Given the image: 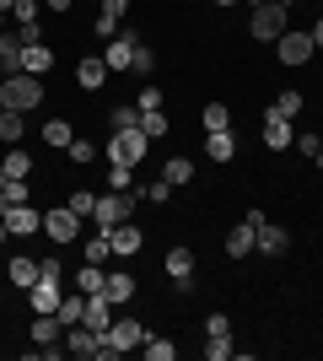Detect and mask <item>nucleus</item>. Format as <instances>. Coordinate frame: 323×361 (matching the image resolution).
Listing matches in <instances>:
<instances>
[{"label": "nucleus", "mask_w": 323, "mask_h": 361, "mask_svg": "<svg viewBox=\"0 0 323 361\" xmlns=\"http://www.w3.org/2000/svg\"><path fill=\"white\" fill-rule=\"evenodd\" d=\"M22 32H0V71L11 75V71H22Z\"/></svg>", "instance_id": "dca6fc26"}, {"label": "nucleus", "mask_w": 323, "mask_h": 361, "mask_svg": "<svg viewBox=\"0 0 323 361\" xmlns=\"http://www.w3.org/2000/svg\"><path fill=\"white\" fill-rule=\"evenodd\" d=\"M49 11H70V6H76V0H44Z\"/></svg>", "instance_id": "09e8293b"}, {"label": "nucleus", "mask_w": 323, "mask_h": 361, "mask_svg": "<svg viewBox=\"0 0 323 361\" xmlns=\"http://www.w3.org/2000/svg\"><path fill=\"white\" fill-rule=\"evenodd\" d=\"M76 81H81L87 92H92V87H103V81H108V65H103V54H92V60H81V65H76Z\"/></svg>", "instance_id": "412c9836"}, {"label": "nucleus", "mask_w": 323, "mask_h": 361, "mask_svg": "<svg viewBox=\"0 0 323 361\" xmlns=\"http://www.w3.org/2000/svg\"><path fill=\"white\" fill-rule=\"evenodd\" d=\"M286 6H280V0H264V6H253V16H248V32H253V38H264V44H275L280 32L291 27V22H286Z\"/></svg>", "instance_id": "39448f33"}, {"label": "nucleus", "mask_w": 323, "mask_h": 361, "mask_svg": "<svg viewBox=\"0 0 323 361\" xmlns=\"http://www.w3.org/2000/svg\"><path fill=\"white\" fill-rule=\"evenodd\" d=\"M135 108H162V87H140Z\"/></svg>", "instance_id": "a18cd8bd"}, {"label": "nucleus", "mask_w": 323, "mask_h": 361, "mask_svg": "<svg viewBox=\"0 0 323 361\" xmlns=\"http://www.w3.org/2000/svg\"><path fill=\"white\" fill-rule=\"evenodd\" d=\"M312 44H318V54H323V16H318V27H312Z\"/></svg>", "instance_id": "8fccbe9b"}, {"label": "nucleus", "mask_w": 323, "mask_h": 361, "mask_svg": "<svg viewBox=\"0 0 323 361\" xmlns=\"http://www.w3.org/2000/svg\"><path fill=\"white\" fill-rule=\"evenodd\" d=\"M81 307H87V297H81V291H70V297H60V307H54V318H60L65 329H76V324H81Z\"/></svg>", "instance_id": "4be33fe9"}, {"label": "nucleus", "mask_w": 323, "mask_h": 361, "mask_svg": "<svg viewBox=\"0 0 323 361\" xmlns=\"http://www.w3.org/2000/svg\"><path fill=\"white\" fill-rule=\"evenodd\" d=\"M124 11H129V0H103V11H97V16H108V22H119Z\"/></svg>", "instance_id": "de8ad7c7"}, {"label": "nucleus", "mask_w": 323, "mask_h": 361, "mask_svg": "<svg viewBox=\"0 0 323 361\" xmlns=\"http://www.w3.org/2000/svg\"><path fill=\"white\" fill-rule=\"evenodd\" d=\"M113 173H108V189H135V167L129 162H108Z\"/></svg>", "instance_id": "72a5a7b5"}, {"label": "nucleus", "mask_w": 323, "mask_h": 361, "mask_svg": "<svg viewBox=\"0 0 323 361\" xmlns=\"http://www.w3.org/2000/svg\"><path fill=\"white\" fill-rule=\"evenodd\" d=\"M38 226H44V216L32 211L27 200H22V205H6V232H11V238H32Z\"/></svg>", "instance_id": "9d476101"}, {"label": "nucleus", "mask_w": 323, "mask_h": 361, "mask_svg": "<svg viewBox=\"0 0 323 361\" xmlns=\"http://www.w3.org/2000/svg\"><path fill=\"white\" fill-rule=\"evenodd\" d=\"M205 157H210V162H232V157H237L232 130H205Z\"/></svg>", "instance_id": "f8f14e48"}, {"label": "nucleus", "mask_w": 323, "mask_h": 361, "mask_svg": "<svg viewBox=\"0 0 323 361\" xmlns=\"http://www.w3.org/2000/svg\"><path fill=\"white\" fill-rule=\"evenodd\" d=\"M108 243H113V259H129V254H140L146 232L135 221H119V226H108Z\"/></svg>", "instance_id": "9b49d317"}, {"label": "nucleus", "mask_w": 323, "mask_h": 361, "mask_svg": "<svg viewBox=\"0 0 323 361\" xmlns=\"http://www.w3.org/2000/svg\"><path fill=\"white\" fill-rule=\"evenodd\" d=\"M140 350H146V361H172V356H178V345L162 340V334H146V345H140Z\"/></svg>", "instance_id": "cd10ccee"}, {"label": "nucleus", "mask_w": 323, "mask_h": 361, "mask_svg": "<svg viewBox=\"0 0 323 361\" xmlns=\"http://www.w3.org/2000/svg\"><path fill=\"white\" fill-rule=\"evenodd\" d=\"M135 200H140V189H108V195H97V205H92V221L103 226H119V221H129L135 216Z\"/></svg>", "instance_id": "7ed1b4c3"}, {"label": "nucleus", "mask_w": 323, "mask_h": 361, "mask_svg": "<svg viewBox=\"0 0 323 361\" xmlns=\"http://www.w3.org/2000/svg\"><path fill=\"white\" fill-rule=\"evenodd\" d=\"M135 44H140V32H119V38H108V44H103V65H108V71H129Z\"/></svg>", "instance_id": "0eeeda50"}, {"label": "nucleus", "mask_w": 323, "mask_h": 361, "mask_svg": "<svg viewBox=\"0 0 323 361\" xmlns=\"http://www.w3.org/2000/svg\"><path fill=\"white\" fill-rule=\"evenodd\" d=\"M227 124H232L227 103H205V130H227Z\"/></svg>", "instance_id": "e433bc0d"}, {"label": "nucleus", "mask_w": 323, "mask_h": 361, "mask_svg": "<svg viewBox=\"0 0 323 361\" xmlns=\"http://www.w3.org/2000/svg\"><path fill=\"white\" fill-rule=\"evenodd\" d=\"M44 232H49L54 243H76V232H81V216L70 211V205H60V211H49V216H44Z\"/></svg>", "instance_id": "1a4fd4ad"}, {"label": "nucleus", "mask_w": 323, "mask_h": 361, "mask_svg": "<svg viewBox=\"0 0 323 361\" xmlns=\"http://www.w3.org/2000/svg\"><path fill=\"white\" fill-rule=\"evenodd\" d=\"M113 130H140V108L135 103H119V108H113Z\"/></svg>", "instance_id": "f704fd0d"}, {"label": "nucleus", "mask_w": 323, "mask_h": 361, "mask_svg": "<svg viewBox=\"0 0 323 361\" xmlns=\"http://www.w3.org/2000/svg\"><path fill=\"white\" fill-rule=\"evenodd\" d=\"M286 243H291V238H286L280 226H270V221L253 232V248H259V254H286Z\"/></svg>", "instance_id": "a211bd4d"}, {"label": "nucleus", "mask_w": 323, "mask_h": 361, "mask_svg": "<svg viewBox=\"0 0 323 361\" xmlns=\"http://www.w3.org/2000/svg\"><path fill=\"white\" fill-rule=\"evenodd\" d=\"M108 259H113V243H108V232H97L87 243V264H108Z\"/></svg>", "instance_id": "2f4dec72"}, {"label": "nucleus", "mask_w": 323, "mask_h": 361, "mask_svg": "<svg viewBox=\"0 0 323 361\" xmlns=\"http://www.w3.org/2000/svg\"><path fill=\"white\" fill-rule=\"evenodd\" d=\"M60 297H65V286L38 281V286H32V313H54V307H60Z\"/></svg>", "instance_id": "6ab92c4d"}, {"label": "nucleus", "mask_w": 323, "mask_h": 361, "mask_svg": "<svg viewBox=\"0 0 323 361\" xmlns=\"http://www.w3.org/2000/svg\"><path fill=\"white\" fill-rule=\"evenodd\" d=\"M129 71H135V75H151V71H156V54H151L146 44H135V60H129Z\"/></svg>", "instance_id": "58836bf2"}, {"label": "nucleus", "mask_w": 323, "mask_h": 361, "mask_svg": "<svg viewBox=\"0 0 323 361\" xmlns=\"http://www.w3.org/2000/svg\"><path fill=\"white\" fill-rule=\"evenodd\" d=\"M0 167H6V178H27V173H32V157L22 146H11L6 157H0Z\"/></svg>", "instance_id": "5701e85b"}, {"label": "nucleus", "mask_w": 323, "mask_h": 361, "mask_svg": "<svg viewBox=\"0 0 323 361\" xmlns=\"http://www.w3.org/2000/svg\"><path fill=\"white\" fill-rule=\"evenodd\" d=\"M0 200H6V205H22V200H27V178H6L0 183Z\"/></svg>", "instance_id": "c9c22d12"}, {"label": "nucleus", "mask_w": 323, "mask_h": 361, "mask_svg": "<svg viewBox=\"0 0 323 361\" xmlns=\"http://www.w3.org/2000/svg\"><path fill=\"white\" fill-rule=\"evenodd\" d=\"M162 178H167V183H172V189H184V183H189V178H194V162H189V157H172V162H167V167H162Z\"/></svg>", "instance_id": "a878e982"}, {"label": "nucleus", "mask_w": 323, "mask_h": 361, "mask_svg": "<svg viewBox=\"0 0 323 361\" xmlns=\"http://www.w3.org/2000/svg\"><path fill=\"white\" fill-rule=\"evenodd\" d=\"M296 151H302V157H318V151H323V135H318V130H302V135H296Z\"/></svg>", "instance_id": "37998d69"}, {"label": "nucleus", "mask_w": 323, "mask_h": 361, "mask_svg": "<svg viewBox=\"0 0 323 361\" xmlns=\"http://www.w3.org/2000/svg\"><path fill=\"white\" fill-rule=\"evenodd\" d=\"M38 6H44V0H16V6H11L16 27H27V22H38Z\"/></svg>", "instance_id": "ea45409f"}, {"label": "nucleus", "mask_w": 323, "mask_h": 361, "mask_svg": "<svg viewBox=\"0 0 323 361\" xmlns=\"http://www.w3.org/2000/svg\"><path fill=\"white\" fill-rule=\"evenodd\" d=\"M205 334H232V318L227 313H210V318H205Z\"/></svg>", "instance_id": "49530a36"}, {"label": "nucleus", "mask_w": 323, "mask_h": 361, "mask_svg": "<svg viewBox=\"0 0 323 361\" xmlns=\"http://www.w3.org/2000/svg\"><path fill=\"white\" fill-rule=\"evenodd\" d=\"M44 140H49V146H60V151H65V146H70L76 135H70V124H65V119H49V124H44Z\"/></svg>", "instance_id": "7c9ffc66"}, {"label": "nucleus", "mask_w": 323, "mask_h": 361, "mask_svg": "<svg viewBox=\"0 0 323 361\" xmlns=\"http://www.w3.org/2000/svg\"><path fill=\"white\" fill-rule=\"evenodd\" d=\"M146 345V324L140 318H113L103 329V361H119L124 350H140Z\"/></svg>", "instance_id": "f257e3e1"}, {"label": "nucleus", "mask_w": 323, "mask_h": 361, "mask_svg": "<svg viewBox=\"0 0 323 361\" xmlns=\"http://www.w3.org/2000/svg\"><path fill=\"white\" fill-rule=\"evenodd\" d=\"M275 54H280V65H291V71H296V65H308L312 54H318V44H312V32L286 27V32L275 38Z\"/></svg>", "instance_id": "423d86ee"}, {"label": "nucleus", "mask_w": 323, "mask_h": 361, "mask_svg": "<svg viewBox=\"0 0 323 361\" xmlns=\"http://www.w3.org/2000/svg\"><path fill=\"white\" fill-rule=\"evenodd\" d=\"M103 286H108V264H81L76 270V291L81 297H97Z\"/></svg>", "instance_id": "2eb2a0df"}, {"label": "nucleus", "mask_w": 323, "mask_h": 361, "mask_svg": "<svg viewBox=\"0 0 323 361\" xmlns=\"http://www.w3.org/2000/svg\"><path fill=\"white\" fill-rule=\"evenodd\" d=\"M11 6H16V0H0V11H11Z\"/></svg>", "instance_id": "3c124183"}, {"label": "nucleus", "mask_w": 323, "mask_h": 361, "mask_svg": "<svg viewBox=\"0 0 323 361\" xmlns=\"http://www.w3.org/2000/svg\"><path fill=\"white\" fill-rule=\"evenodd\" d=\"M38 281H54V286H65V264H60V259H38Z\"/></svg>", "instance_id": "a19ab883"}, {"label": "nucleus", "mask_w": 323, "mask_h": 361, "mask_svg": "<svg viewBox=\"0 0 323 361\" xmlns=\"http://www.w3.org/2000/svg\"><path fill=\"white\" fill-rule=\"evenodd\" d=\"M270 114H275V119H296V114H302V92H280L275 103H270Z\"/></svg>", "instance_id": "c85d7f7f"}, {"label": "nucleus", "mask_w": 323, "mask_h": 361, "mask_svg": "<svg viewBox=\"0 0 323 361\" xmlns=\"http://www.w3.org/2000/svg\"><path fill=\"white\" fill-rule=\"evenodd\" d=\"M6 275H11V286L32 291V286H38V259H32V254H16L11 264H6Z\"/></svg>", "instance_id": "ddd939ff"}, {"label": "nucleus", "mask_w": 323, "mask_h": 361, "mask_svg": "<svg viewBox=\"0 0 323 361\" xmlns=\"http://www.w3.org/2000/svg\"><path fill=\"white\" fill-rule=\"evenodd\" d=\"M0 114H6V103H0Z\"/></svg>", "instance_id": "13d9d810"}, {"label": "nucleus", "mask_w": 323, "mask_h": 361, "mask_svg": "<svg viewBox=\"0 0 323 361\" xmlns=\"http://www.w3.org/2000/svg\"><path fill=\"white\" fill-rule=\"evenodd\" d=\"M65 205H70V211H76V216H92V205H97V195H92V189H76V195L65 200Z\"/></svg>", "instance_id": "79ce46f5"}, {"label": "nucleus", "mask_w": 323, "mask_h": 361, "mask_svg": "<svg viewBox=\"0 0 323 361\" xmlns=\"http://www.w3.org/2000/svg\"><path fill=\"white\" fill-rule=\"evenodd\" d=\"M215 6H237V0H215Z\"/></svg>", "instance_id": "5fc2aeb1"}, {"label": "nucleus", "mask_w": 323, "mask_h": 361, "mask_svg": "<svg viewBox=\"0 0 323 361\" xmlns=\"http://www.w3.org/2000/svg\"><path fill=\"white\" fill-rule=\"evenodd\" d=\"M65 151H70V162H76V167H87V162H92V157H97V146H92V140H70V146H65Z\"/></svg>", "instance_id": "4c0bfd02"}, {"label": "nucleus", "mask_w": 323, "mask_h": 361, "mask_svg": "<svg viewBox=\"0 0 323 361\" xmlns=\"http://www.w3.org/2000/svg\"><path fill=\"white\" fill-rule=\"evenodd\" d=\"M280 6H286V11H291V6H296V0H280Z\"/></svg>", "instance_id": "864d4df0"}, {"label": "nucleus", "mask_w": 323, "mask_h": 361, "mask_svg": "<svg viewBox=\"0 0 323 361\" xmlns=\"http://www.w3.org/2000/svg\"><path fill=\"white\" fill-rule=\"evenodd\" d=\"M108 297H113V302H129V297H135V275H124V270H108Z\"/></svg>", "instance_id": "b1692460"}, {"label": "nucleus", "mask_w": 323, "mask_h": 361, "mask_svg": "<svg viewBox=\"0 0 323 361\" xmlns=\"http://www.w3.org/2000/svg\"><path fill=\"white\" fill-rule=\"evenodd\" d=\"M312 162H318V173H323V151H318V157H312Z\"/></svg>", "instance_id": "603ef678"}, {"label": "nucleus", "mask_w": 323, "mask_h": 361, "mask_svg": "<svg viewBox=\"0 0 323 361\" xmlns=\"http://www.w3.org/2000/svg\"><path fill=\"white\" fill-rule=\"evenodd\" d=\"M22 71H27V75H49V71H54V49H49V44H27V49H22Z\"/></svg>", "instance_id": "4468645a"}, {"label": "nucleus", "mask_w": 323, "mask_h": 361, "mask_svg": "<svg viewBox=\"0 0 323 361\" xmlns=\"http://www.w3.org/2000/svg\"><path fill=\"white\" fill-rule=\"evenodd\" d=\"M162 264H167V275H172V281H184V275H194V254H189V248H172V254L162 259Z\"/></svg>", "instance_id": "bb28decb"}, {"label": "nucleus", "mask_w": 323, "mask_h": 361, "mask_svg": "<svg viewBox=\"0 0 323 361\" xmlns=\"http://www.w3.org/2000/svg\"><path fill=\"white\" fill-rule=\"evenodd\" d=\"M0 32H6V11H0Z\"/></svg>", "instance_id": "6e6d98bb"}, {"label": "nucleus", "mask_w": 323, "mask_h": 361, "mask_svg": "<svg viewBox=\"0 0 323 361\" xmlns=\"http://www.w3.org/2000/svg\"><path fill=\"white\" fill-rule=\"evenodd\" d=\"M146 146H151V135H146V130H113V140L103 146V157H108V162L140 167V162H146Z\"/></svg>", "instance_id": "20e7f679"}, {"label": "nucleus", "mask_w": 323, "mask_h": 361, "mask_svg": "<svg viewBox=\"0 0 323 361\" xmlns=\"http://www.w3.org/2000/svg\"><path fill=\"white\" fill-rule=\"evenodd\" d=\"M65 350L81 356V361H92V356H103V334L87 329V324H76V329H65Z\"/></svg>", "instance_id": "6e6552de"}, {"label": "nucleus", "mask_w": 323, "mask_h": 361, "mask_svg": "<svg viewBox=\"0 0 323 361\" xmlns=\"http://www.w3.org/2000/svg\"><path fill=\"white\" fill-rule=\"evenodd\" d=\"M0 103H6V108H16V114H32V108L44 103V87H38V75L11 71L6 81H0Z\"/></svg>", "instance_id": "f03ea898"}, {"label": "nucleus", "mask_w": 323, "mask_h": 361, "mask_svg": "<svg viewBox=\"0 0 323 361\" xmlns=\"http://www.w3.org/2000/svg\"><path fill=\"white\" fill-rule=\"evenodd\" d=\"M248 254H253V226H232V232H227V259H248Z\"/></svg>", "instance_id": "aec40b11"}, {"label": "nucleus", "mask_w": 323, "mask_h": 361, "mask_svg": "<svg viewBox=\"0 0 323 361\" xmlns=\"http://www.w3.org/2000/svg\"><path fill=\"white\" fill-rule=\"evenodd\" d=\"M140 195H146V200H156V205H167V200H172V183H167V178H156V183H146Z\"/></svg>", "instance_id": "c03bdc74"}, {"label": "nucleus", "mask_w": 323, "mask_h": 361, "mask_svg": "<svg viewBox=\"0 0 323 361\" xmlns=\"http://www.w3.org/2000/svg\"><path fill=\"white\" fill-rule=\"evenodd\" d=\"M22 124H27V114L6 108V114H0V140H6V146H16V140H22Z\"/></svg>", "instance_id": "393cba45"}, {"label": "nucleus", "mask_w": 323, "mask_h": 361, "mask_svg": "<svg viewBox=\"0 0 323 361\" xmlns=\"http://www.w3.org/2000/svg\"><path fill=\"white\" fill-rule=\"evenodd\" d=\"M140 130H146V135H167V114H162V108H140Z\"/></svg>", "instance_id": "c756f323"}, {"label": "nucleus", "mask_w": 323, "mask_h": 361, "mask_svg": "<svg viewBox=\"0 0 323 361\" xmlns=\"http://www.w3.org/2000/svg\"><path fill=\"white\" fill-rule=\"evenodd\" d=\"M264 146H270V151H286V146H291V119L264 114Z\"/></svg>", "instance_id": "f3484780"}, {"label": "nucleus", "mask_w": 323, "mask_h": 361, "mask_svg": "<svg viewBox=\"0 0 323 361\" xmlns=\"http://www.w3.org/2000/svg\"><path fill=\"white\" fill-rule=\"evenodd\" d=\"M248 6H264V0H248Z\"/></svg>", "instance_id": "4d7b16f0"}, {"label": "nucleus", "mask_w": 323, "mask_h": 361, "mask_svg": "<svg viewBox=\"0 0 323 361\" xmlns=\"http://www.w3.org/2000/svg\"><path fill=\"white\" fill-rule=\"evenodd\" d=\"M205 356H210V361H232V356H237V345H232V334H210V345H205Z\"/></svg>", "instance_id": "473e14b6"}]
</instances>
